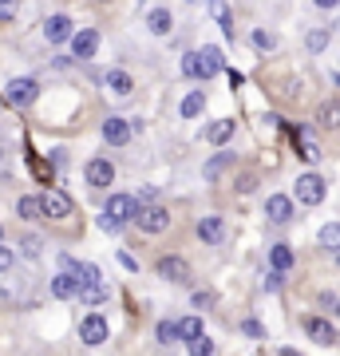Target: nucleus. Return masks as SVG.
<instances>
[{
	"label": "nucleus",
	"mask_w": 340,
	"mask_h": 356,
	"mask_svg": "<svg viewBox=\"0 0 340 356\" xmlns=\"http://www.w3.org/2000/svg\"><path fill=\"white\" fill-rule=\"evenodd\" d=\"M222 48H198V51H186L182 56V76L186 79H194V83H206V79H214L218 72H222Z\"/></svg>",
	"instance_id": "nucleus-1"
},
{
	"label": "nucleus",
	"mask_w": 340,
	"mask_h": 356,
	"mask_svg": "<svg viewBox=\"0 0 340 356\" xmlns=\"http://www.w3.org/2000/svg\"><path fill=\"white\" fill-rule=\"evenodd\" d=\"M131 218H135V226H139L143 234H163V229L170 226V210H166V206H139Z\"/></svg>",
	"instance_id": "nucleus-2"
},
{
	"label": "nucleus",
	"mask_w": 340,
	"mask_h": 356,
	"mask_svg": "<svg viewBox=\"0 0 340 356\" xmlns=\"http://www.w3.org/2000/svg\"><path fill=\"white\" fill-rule=\"evenodd\" d=\"M36 95H40V83L32 76H20L4 88V99L13 103V107H28V103H36Z\"/></svg>",
	"instance_id": "nucleus-3"
},
{
	"label": "nucleus",
	"mask_w": 340,
	"mask_h": 356,
	"mask_svg": "<svg viewBox=\"0 0 340 356\" xmlns=\"http://www.w3.org/2000/svg\"><path fill=\"white\" fill-rule=\"evenodd\" d=\"M321 198H325V178H321V175H313V170L297 178V202H305V206H316Z\"/></svg>",
	"instance_id": "nucleus-4"
},
{
	"label": "nucleus",
	"mask_w": 340,
	"mask_h": 356,
	"mask_svg": "<svg viewBox=\"0 0 340 356\" xmlns=\"http://www.w3.org/2000/svg\"><path fill=\"white\" fill-rule=\"evenodd\" d=\"M79 337H83L88 348H99V344L111 337V329H107V321H103L99 313H91V317H83V325H79Z\"/></svg>",
	"instance_id": "nucleus-5"
},
{
	"label": "nucleus",
	"mask_w": 340,
	"mask_h": 356,
	"mask_svg": "<svg viewBox=\"0 0 340 356\" xmlns=\"http://www.w3.org/2000/svg\"><path fill=\"white\" fill-rule=\"evenodd\" d=\"M83 178H88V186L103 191V186H111L115 182V166L107 163V159H91V163L83 166Z\"/></svg>",
	"instance_id": "nucleus-6"
},
{
	"label": "nucleus",
	"mask_w": 340,
	"mask_h": 356,
	"mask_svg": "<svg viewBox=\"0 0 340 356\" xmlns=\"http://www.w3.org/2000/svg\"><path fill=\"white\" fill-rule=\"evenodd\" d=\"M265 218H269L273 226H289L293 222V198L289 194H273V198L265 202Z\"/></svg>",
	"instance_id": "nucleus-7"
},
{
	"label": "nucleus",
	"mask_w": 340,
	"mask_h": 356,
	"mask_svg": "<svg viewBox=\"0 0 340 356\" xmlns=\"http://www.w3.org/2000/svg\"><path fill=\"white\" fill-rule=\"evenodd\" d=\"M72 56H76V60H91V56H95V48H99V32H95V28H83V32H72Z\"/></svg>",
	"instance_id": "nucleus-8"
},
{
	"label": "nucleus",
	"mask_w": 340,
	"mask_h": 356,
	"mask_svg": "<svg viewBox=\"0 0 340 356\" xmlns=\"http://www.w3.org/2000/svg\"><path fill=\"white\" fill-rule=\"evenodd\" d=\"M40 210H44L51 222H63V218L72 214V198H67V194H60V191H48L44 198H40Z\"/></svg>",
	"instance_id": "nucleus-9"
},
{
	"label": "nucleus",
	"mask_w": 340,
	"mask_h": 356,
	"mask_svg": "<svg viewBox=\"0 0 340 356\" xmlns=\"http://www.w3.org/2000/svg\"><path fill=\"white\" fill-rule=\"evenodd\" d=\"M76 28H72V16H63V13H56V16H48L44 20V36H48V44H67V36H72Z\"/></svg>",
	"instance_id": "nucleus-10"
},
{
	"label": "nucleus",
	"mask_w": 340,
	"mask_h": 356,
	"mask_svg": "<svg viewBox=\"0 0 340 356\" xmlns=\"http://www.w3.org/2000/svg\"><path fill=\"white\" fill-rule=\"evenodd\" d=\"M159 277L170 281V285H186V281H190V266L182 261V257H163V261H159Z\"/></svg>",
	"instance_id": "nucleus-11"
},
{
	"label": "nucleus",
	"mask_w": 340,
	"mask_h": 356,
	"mask_svg": "<svg viewBox=\"0 0 340 356\" xmlns=\"http://www.w3.org/2000/svg\"><path fill=\"white\" fill-rule=\"evenodd\" d=\"M305 332H309L316 344H328V348L337 344V329H332L325 317H309V321H305Z\"/></svg>",
	"instance_id": "nucleus-12"
},
{
	"label": "nucleus",
	"mask_w": 340,
	"mask_h": 356,
	"mask_svg": "<svg viewBox=\"0 0 340 356\" xmlns=\"http://www.w3.org/2000/svg\"><path fill=\"white\" fill-rule=\"evenodd\" d=\"M103 139L111 143V147H127V143H131V127H127L119 115H111V119L103 123Z\"/></svg>",
	"instance_id": "nucleus-13"
},
{
	"label": "nucleus",
	"mask_w": 340,
	"mask_h": 356,
	"mask_svg": "<svg viewBox=\"0 0 340 356\" xmlns=\"http://www.w3.org/2000/svg\"><path fill=\"white\" fill-rule=\"evenodd\" d=\"M198 238L206 245H218L222 238H226V222H222V218H202L198 222Z\"/></svg>",
	"instance_id": "nucleus-14"
},
{
	"label": "nucleus",
	"mask_w": 340,
	"mask_h": 356,
	"mask_svg": "<svg viewBox=\"0 0 340 356\" xmlns=\"http://www.w3.org/2000/svg\"><path fill=\"white\" fill-rule=\"evenodd\" d=\"M139 210V202L131 198V194H115L111 202H107V214L111 218H119V222H131V214Z\"/></svg>",
	"instance_id": "nucleus-15"
},
{
	"label": "nucleus",
	"mask_w": 340,
	"mask_h": 356,
	"mask_svg": "<svg viewBox=\"0 0 340 356\" xmlns=\"http://www.w3.org/2000/svg\"><path fill=\"white\" fill-rule=\"evenodd\" d=\"M72 277H76L79 289H88V285H99L103 273H99V266H91V261H76V266H72Z\"/></svg>",
	"instance_id": "nucleus-16"
},
{
	"label": "nucleus",
	"mask_w": 340,
	"mask_h": 356,
	"mask_svg": "<svg viewBox=\"0 0 340 356\" xmlns=\"http://www.w3.org/2000/svg\"><path fill=\"white\" fill-rule=\"evenodd\" d=\"M269 266L277 269V273H289V269L297 266V257H293V250L285 242H277L273 250H269Z\"/></svg>",
	"instance_id": "nucleus-17"
},
{
	"label": "nucleus",
	"mask_w": 340,
	"mask_h": 356,
	"mask_svg": "<svg viewBox=\"0 0 340 356\" xmlns=\"http://www.w3.org/2000/svg\"><path fill=\"white\" fill-rule=\"evenodd\" d=\"M76 293H79V285H76V277H72V273H56V277H51V297L72 301Z\"/></svg>",
	"instance_id": "nucleus-18"
},
{
	"label": "nucleus",
	"mask_w": 340,
	"mask_h": 356,
	"mask_svg": "<svg viewBox=\"0 0 340 356\" xmlns=\"http://www.w3.org/2000/svg\"><path fill=\"white\" fill-rule=\"evenodd\" d=\"M316 123H321V127H328V131H337V127H340V99L321 103V111H316Z\"/></svg>",
	"instance_id": "nucleus-19"
},
{
	"label": "nucleus",
	"mask_w": 340,
	"mask_h": 356,
	"mask_svg": "<svg viewBox=\"0 0 340 356\" xmlns=\"http://www.w3.org/2000/svg\"><path fill=\"white\" fill-rule=\"evenodd\" d=\"M107 83H111L115 95H131V91H135V79H131V72H123V67L107 72Z\"/></svg>",
	"instance_id": "nucleus-20"
},
{
	"label": "nucleus",
	"mask_w": 340,
	"mask_h": 356,
	"mask_svg": "<svg viewBox=\"0 0 340 356\" xmlns=\"http://www.w3.org/2000/svg\"><path fill=\"white\" fill-rule=\"evenodd\" d=\"M147 28H151L154 36H166V32L175 28V20H170V13H166V8H154V13L147 16Z\"/></svg>",
	"instance_id": "nucleus-21"
},
{
	"label": "nucleus",
	"mask_w": 340,
	"mask_h": 356,
	"mask_svg": "<svg viewBox=\"0 0 340 356\" xmlns=\"http://www.w3.org/2000/svg\"><path fill=\"white\" fill-rule=\"evenodd\" d=\"M16 214L24 218V222H36V218L44 214V210H40V194H24V198L16 202Z\"/></svg>",
	"instance_id": "nucleus-22"
},
{
	"label": "nucleus",
	"mask_w": 340,
	"mask_h": 356,
	"mask_svg": "<svg viewBox=\"0 0 340 356\" xmlns=\"http://www.w3.org/2000/svg\"><path fill=\"white\" fill-rule=\"evenodd\" d=\"M226 166H234V154H229V151H222V154H214V159L206 163V170H202V175H206V178H218L222 170H226Z\"/></svg>",
	"instance_id": "nucleus-23"
},
{
	"label": "nucleus",
	"mask_w": 340,
	"mask_h": 356,
	"mask_svg": "<svg viewBox=\"0 0 340 356\" xmlns=\"http://www.w3.org/2000/svg\"><path fill=\"white\" fill-rule=\"evenodd\" d=\"M178 325V341H194L202 337V317H186V321H175Z\"/></svg>",
	"instance_id": "nucleus-24"
},
{
	"label": "nucleus",
	"mask_w": 340,
	"mask_h": 356,
	"mask_svg": "<svg viewBox=\"0 0 340 356\" xmlns=\"http://www.w3.org/2000/svg\"><path fill=\"white\" fill-rule=\"evenodd\" d=\"M202 111H206V95H202V91H190L186 99H182V115L194 119V115H202Z\"/></svg>",
	"instance_id": "nucleus-25"
},
{
	"label": "nucleus",
	"mask_w": 340,
	"mask_h": 356,
	"mask_svg": "<svg viewBox=\"0 0 340 356\" xmlns=\"http://www.w3.org/2000/svg\"><path fill=\"white\" fill-rule=\"evenodd\" d=\"M229 135H234V123H229V119H222V123H214V127L206 131V139L214 143V147H222V143H226Z\"/></svg>",
	"instance_id": "nucleus-26"
},
{
	"label": "nucleus",
	"mask_w": 340,
	"mask_h": 356,
	"mask_svg": "<svg viewBox=\"0 0 340 356\" xmlns=\"http://www.w3.org/2000/svg\"><path fill=\"white\" fill-rule=\"evenodd\" d=\"M321 245H325V250H332V254L340 250V222H328V226L321 229Z\"/></svg>",
	"instance_id": "nucleus-27"
},
{
	"label": "nucleus",
	"mask_w": 340,
	"mask_h": 356,
	"mask_svg": "<svg viewBox=\"0 0 340 356\" xmlns=\"http://www.w3.org/2000/svg\"><path fill=\"white\" fill-rule=\"evenodd\" d=\"M76 297H83V305H103V301H107V289H103V281H99V285H88V289H79Z\"/></svg>",
	"instance_id": "nucleus-28"
},
{
	"label": "nucleus",
	"mask_w": 340,
	"mask_h": 356,
	"mask_svg": "<svg viewBox=\"0 0 340 356\" xmlns=\"http://www.w3.org/2000/svg\"><path fill=\"white\" fill-rule=\"evenodd\" d=\"M210 13H214V20L222 24V32H226V36H234V20H229V13H226V4H222V0H214V4H210Z\"/></svg>",
	"instance_id": "nucleus-29"
},
{
	"label": "nucleus",
	"mask_w": 340,
	"mask_h": 356,
	"mask_svg": "<svg viewBox=\"0 0 340 356\" xmlns=\"http://www.w3.org/2000/svg\"><path fill=\"white\" fill-rule=\"evenodd\" d=\"M250 40H253V48H257V51H273V48H277V36H273V32H265V28H257Z\"/></svg>",
	"instance_id": "nucleus-30"
},
{
	"label": "nucleus",
	"mask_w": 340,
	"mask_h": 356,
	"mask_svg": "<svg viewBox=\"0 0 340 356\" xmlns=\"http://www.w3.org/2000/svg\"><path fill=\"white\" fill-rule=\"evenodd\" d=\"M154 337H159V344H175L178 341V325H175V321H159Z\"/></svg>",
	"instance_id": "nucleus-31"
},
{
	"label": "nucleus",
	"mask_w": 340,
	"mask_h": 356,
	"mask_svg": "<svg viewBox=\"0 0 340 356\" xmlns=\"http://www.w3.org/2000/svg\"><path fill=\"white\" fill-rule=\"evenodd\" d=\"M328 40H332V32H325V28H321V32H309V40H305V44H309V51H325Z\"/></svg>",
	"instance_id": "nucleus-32"
},
{
	"label": "nucleus",
	"mask_w": 340,
	"mask_h": 356,
	"mask_svg": "<svg viewBox=\"0 0 340 356\" xmlns=\"http://www.w3.org/2000/svg\"><path fill=\"white\" fill-rule=\"evenodd\" d=\"M95 222H99V229H103V234H119V229H123V222H119V218H111L107 210H103V214L95 218Z\"/></svg>",
	"instance_id": "nucleus-33"
},
{
	"label": "nucleus",
	"mask_w": 340,
	"mask_h": 356,
	"mask_svg": "<svg viewBox=\"0 0 340 356\" xmlns=\"http://www.w3.org/2000/svg\"><path fill=\"white\" fill-rule=\"evenodd\" d=\"M190 344V353L194 356H206V353H214V344L206 341V332H202V337H194V341H186Z\"/></svg>",
	"instance_id": "nucleus-34"
},
{
	"label": "nucleus",
	"mask_w": 340,
	"mask_h": 356,
	"mask_svg": "<svg viewBox=\"0 0 340 356\" xmlns=\"http://www.w3.org/2000/svg\"><path fill=\"white\" fill-rule=\"evenodd\" d=\"M190 305H194V309H210V305H214V289H198Z\"/></svg>",
	"instance_id": "nucleus-35"
},
{
	"label": "nucleus",
	"mask_w": 340,
	"mask_h": 356,
	"mask_svg": "<svg viewBox=\"0 0 340 356\" xmlns=\"http://www.w3.org/2000/svg\"><path fill=\"white\" fill-rule=\"evenodd\" d=\"M241 332H245V337H253V341H261V337H265V329L257 325V321H241Z\"/></svg>",
	"instance_id": "nucleus-36"
},
{
	"label": "nucleus",
	"mask_w": 340,
	"mask_h": 356,
	"mask_svg": "<svg viewBox=\"0 0 340 356\" xmlns=\"http://www.w3.org/2000/svg\"><path fill=\"white\" fill-rule=\"evenodd\" d=\"M13 250H4V245H0V273H4V269H13Z\"/></svg>",
	"instance_id": "nucleus-37"
},
{
	"label": "nucleus",
	"mask_w": 340,
	"mask_h": 356,
	"mask_svg": "<svg viewBox=\"0 0 340 356\" xmlns=\"http://www.w3.org/2000/svg\"><path fill=\"white\" fill-rule=\"evenodd\" d=\"M24 254H28V257L40 254V238H32V234H28V238H24Z\"/></svg>",
	"instance_id": "nucleus-38"
},
{
	"label": "nucleus",
	"mask_w": 340,
	"mask_h": 356,
	"mask_svg": "<svg viewBox=\"0 0 340 356\" xmlns=\"http://www.w3.org/2000/svg\"><path fill=\"white\" fill-rule=\"evenodd\" d=\"M313 4H316V8H337L340 0H313Z\"/></svg>",
	"instance_id": "nucleus-39"
},
{
	"label": "nucleus",
	"mask_w": 340,
	"mask_h": 356,
	"mask_svg": "<svg viewBox=\"0 0 340 356\" xmlns=\"http://www.w3.org/2000/svg\"><path fill=\"white\" fill-rule=\"evenodd\" d=\"M0 4H4V8H8V4H16V0H0Z\"/></svg>",
	"instance_id": "nucleus-40"
},
{
	"label": "nucleus",
	"mask_w": 340,
	"mask_h": 356,
	"mask_svg": "<svg viewBox=\"0 0 340 356\" xmlns=\"http://www.w3.org/2000/svg\"><path fill=\"white\" fill-rule=\"evenodd\" d=\"M332 309H337V317H340V301H337V305H332Z\"/></svg>",
	"instance_id": "nucleus-41"
},
{
	"label": "nucleus",
	"mask_w": 340,
	"mask_h": 356,
	"mask_svg": "<svg viewBox=\"0 0 340 356\" xmlns=\"http://www.w3.org/2000/svg\"><path fill=\"white\" fill-rule=\"evenodd\" d=\"M337 88H340V72H337Z\"/></svg>",
	"instance_id": "nucleus-42"
},
{
	"label": "nucleus",
	"mask_w": 340,
	"mask_h": 356,
	"mask_svg": "<svg viewBox=\"0 0 340 356\" xmlns=\"http://www.w3.org/2000/svg\"><path fill=\"white\" fill-rule=\"evenodd\" d=\"M337 266H340V250H337Z\"/></svg>",
	"instance_id": "nucleus-43"
},
{
	"label": "nucleus",
	"mask_w": 340,
	"mask_h": 356,
	"mask_svg": "<svg viewBox=\"0 0 340 356\" xmlns=\"http://www.w3.org/2000/svg\"><path fill=\"white\" fill-rule=\"evenodd\" d=\"M0 242H4V229H0Z\"/></svg>",
	"instance_id": "nucleus-44"
},
{
	"label": "nucleus",
	"mask_w": 340,
	"mask_h": 356,
	"mask_svg": "<svg viewBox=\"0 0 340 356\" xmlns=\"http://www.w3.org/2000/svg\"><path fill=\"white\" fill-rule=\"evenodd\" d=\"M186 4H194V0H186Z\"/></svg>",
	"instance_id": "nucleus-45"
}]
</instances>
